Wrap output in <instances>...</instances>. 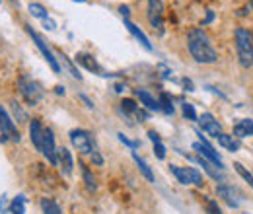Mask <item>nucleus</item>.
<instances>
[{
	"mask_svg": "<svg viewBox=\"0 0 253 214\" xmlns=\"http://www.w3.org/2000/svg\"><path fill=\"white\" fill-rule=\"evenodd\" d=\"M244 214H250V213H244Z\"/></svg>",
	"mask_w": 253,
	"mask_h": 214,
	"instance_id": "49",
	"label": "nucleus"
},
{
	"mask_svg": "<svg viewBox=\"0 0 253 214\" xmlns=\"http://www.w3.org/2000/svg\"><path fill=\"white\" fill-rule=\"evenodd\" d=\"M41 211L43 214H63V209L53 199H41Z\"/></svg>",
	"mask_w": 253,
	"mask_h": 214,
	"instance_id": "24",
	"label": "nucleus"
},
{
	"mask_svg": "<svg viewBox=\"0 0 253 214\" xmlns=\"http://www.w3.org/2000/svg\"><path fill=\"white\" fill-rule=\"evenodd\" d=\"M119 12H121V14H123V18H128V14H130V10H128V6H125V4H123V6H119Z\"/></svg>",
	"mask_w": 253,
	"mask_h": 214,
	"instance_id": "42",
	"label": "nucleus"
},
{
	"mask_svg": "<svg viewBox=\"0 0 253 214\" xmlns=\"http://www.w3.org/2000/svg\"><path fill=\"white\" fill-rule=\"evenodd\" d=\"M154 154H156L158 160H164V158H166V146H164L162 142H156V144H154Z\"/></svg>",
	"mask_w": 253,
	"mask_h": 214,
	"instance_id": "34",
	"label": "nucleus"
},
{
	"mask_svg": "<svg viewBox=\"0 0 253 214\" xmlns=\"http://www.w3.org/2000/svg\"><path fill=\"white\" fill-rule=\"evenodd\" d=\"M205 211H207V214H222L218 203L214 199H209V197H205Z\"/></svg>",
	"mask_w": 253,
	"mask_h": 214,
	"instance_id": "31",
	"label": "nucleus"
},
{
	"mask_svg": "<svg viewBox=\"0 0 253 214\" xmlns=\"http://www.w3.org/2000/svg\"><path fill=\"white\" fill-rule=\"evenodd\" d=\"M125 28L132 33V37H134V39H136V41H138V43H140V45H142V47H144L148 53H152V43L148 41V37L144 35V31L140 30V28H136V26H134V24H132L128 18L125 20Z\"/></svg>",
	"mask_w": 253,
	"mask_h": 214,
	"instance_id": "15",
	"label": "nucleus"
},
{
	"mask_svg": "<svg viewBox=\"0 0 253 214\" xmlns=\"http://www.w3.org/2000/svg\"><path fill=\"white\" fill-rule=\"evenodd\" d=\"M234 136L236 138H246L253 136V121L252 119H240L234 125Z\"/></svg>",
	"mask_w": 253,
	"mask_h": 214,
	"instance_id": "17",
	"label": "nucleus"
},
{
	"mask_svg": "<svg viewBox=\"0 0 253 214\" xmlns=\"http://www.w3.org/2000/svg\"><path fill=\"white\" fill-rule=\"evenodd\" d=\"M134 93H136V97L140 99V103H142L146 109H150V111H160L158 99L150 92H146V90H134Z\"/></svg>",
	"mask_w": 253,
	"mask_h": 214,
	"instance_id": "18",
	"label": "nucleus"
},
{
	"mask_svg": "<svg viewBox=\"0 0 253 214\" xmlns=\"http://www.w3.org/2000/svg\"><path fill=\"white\" fill-rule=\"evenodd\" d=\"M26 31L30 33V37L33 39V43L37 45V49L41 51V55H43V59L49 62V66L53 68V72H61V62H59V59H55V55H53V51L47 47V43H45V39L37 33L35 30H32V26H26Z\"/></svg>",
	"mask_w": 253,
	"mask_h": 214,
	"instance_id": "9",
	"label": "nucleus"
},
{
	"mask_svg": "<svg viewBox=\"0 0 253 214\" xmlns=\"http://www.w3.org/2000/svg\"><path fill=\"white\" fill-rule=\"evenodd\" d=\"M8 213L10 214H26V197H24V195H18L16 199H12Z\"/></svg>",
	"mask_w": 253,
	"mask_h": 214,
	"instance_id": "22",
	"label": "nucleus"
},
{
	"mask_svg": "<svg viewBox=\"0 0 253 214\" xmlns=\"http://www.w3.org/2000/svg\"><path fill=\"white\" fill-rule=\"evenodd\" d=\"M171 175L179 181L181 185H195V187H203L205 177L197 168H179V166H169Z\"/></svg>",
	"mask_w": 253,
	"mask_h": 214,
	"instance_id": "5",
	"label": "nucleus"
},
{
	"mask_svg": "<svg viewBox=\"0 0 253 214\" xmlns=\"http://www.w3.org/2000/svg\"><path fill=\"white\" fill-rule=\"evenodd\" d=\"M30 136H32L33 146L41 152V146H43V125L37 119H33L32 125H30Z\"/></svg>",
	"mask_w": 253,
	"mask_h": 214,
	"instance_id": "19",
	"label": "nucleus"
},
{
	"mask_svg": "<svg viewBox=\"0 0 253 214\" xmlns=\"http://www.w3.org/2000/svg\"><path fill=\"white\" fill-rule=\"evenodd\" d=\"M125 90H126V86H125V84H115V92H117V93L125 92Z\"/></svg>",
	"mask_w": 253,
	"mask_h": 214,
	"instance_id": "44",
	"label": "nucleus"
},
{
	"mask_svg": "<svg viewBox=\"0 0 253 214\" xmlns=\"http://www.w3.org/2000/svg\"><path fill=\"white\" fill-rule=\"evenodd\" d=\"M12 2H14V4H16V6H18V4H20V2H18V0H12Z\"/></svg>",
	"mask_w": 253,
	"mask_h": 214,
	"instance_id": "46",
	"label": "nucleus"
},
{
	"mask_svg": "<svg viewBox=\"0 0 253 214\" xmlns=\"http://www.w3.org/2000/svg\"><path fill=\"white\" fill-rule=\"evenodd\" d=\"M216 140H218V144H220L222 148H226V150H230V152H238L240 146H242L236 136H230V134H224V132H220V134L216 136Z\"/></svg>",
	"mask_w": 253,
	"mask_h": 214,
	"instance_id": "20",
	"label": "nucleus"
},
{
	"mask_svg": "<svg viewBox=\"0 0 253 214\" xmlns=\"http://www.w3.org/2000/svg\"><path fill=\"white\" fill-rule=\"evenodd\" d=\"M74 61L78 62V64H82L86 70H90V72H94V74H97V76H101V78H111V76H115V74L107 72V70L95 61L92 55H88V53H78Z\"/></svg>",
	"mask_w": 253,
	"mask_h": 214,
	"instance_id": "10",
	"label": "nucleus"
},
{
	"mask_svg": "<svg viewBox=\"0 0 253 214\" xmlns=\"http://www.w3.org/2000/svg\"><path fill=\"white\" fill-rule=\"evenodd\" d=\"M74 2H86V0H74Z\"/></svg>",
	"mask_w": 253,
	"mask_h": 214,
	"instance_id": "48",
	"label": "nucleus"
},
{
	"mask_svg": "<svg viewBox=\"0 0 253 214\" xmlns=\"http://www.w3.org/2000/svg\"><path fill=\"white\" fill-rule=\"evenodd\" d=\"M41 154L53 164L57 166V146H55V136L51 128H43V146H41Z\"/></svg>",
	"mask_w": 253,
	"mask_h": 214,
	"instance_id": "11",
	"label": "nucleus"
},
{
	"mask_svg": "<svg viewBox=\"0 0 253 214\" xmlns=\"http://www.w3.org/2000/svg\"><path fill=\"white\" fill-rule=\"evenodd\" d=\"M55 92L59 93V95H64V88L63 86H57V88H55Z\"/></svg>",
	"mask_w": 253,
	"mask_h": 214,
	"instance_id": "45",
	"label": "nucleus"
},
{
	"mask_svg": "<svg viewBox=\"0 0 253 214\" xmlns=\"http://www.w3.org/2000/svg\"><path fill=\"white\" fill-rule=\"evenodd\" d=\"M10 105H12V113H14L16 121H18V123H26V121H28V113L22 109V105H20L18 101H12Z\"/></svg>",
	"mask_w": 253,
	"mask_h": 214,
	"instance_id": "29",
	"label": "nucleus"
},
{
	"mask_svg": "<svg viewBox=\"0 0 253 214\" xmlns=\"http://www.w3.org/2000/svg\"><path fill=\"white\" fill-rule=\"evenodd\" d=\"M28 10H30V14H32L33 18H39L41 22L49 18V12L45 10V6H43V4H37V2H32V4L28 6Z\"/></svg>",
	"mask_w": 253,
	"mask_h": 214,
	"instance_id": "25",
	"label": "nucleus"
},
{
	"mask_svg": "<svg viewBox=\"0 0 253 214\" xmlns=\"http://www.w3.org/2000/svg\"><path fill=\"white\" fill-rule=\"evenodd\" d=\"M0 213L2 214L8 213V207H6V195H2V197H0Z\"/></svg>",
	"mask_w": 253,
	"mask_h": 214,
	"instance_id": "38",
	"label": "nucleus"
},
{
	"mask_svg": "<svg viewBox=\"0 0 253 214\" xmlns=\"http://www.w3.org/2000/svg\"><path fill=\"white\" fill-rule=\"evenodd\" d=\"M216 193H218V197H220V199H224V203H226L230 209H238V207H240L238 195H236V191H234V187H232V185L220 183L218 187H216Z\"/></svg>",
	"mask_w": 253,
	"mask_h": 214,
	"instance_id": "13",
	"label": "nucleus"
},
{
	"mask_svg": "<svg viewBox=\"0 0 253 214\" xmlns=\"http://www.w3.org/2000/svg\"><path fill=\"white\" fill-rule=\"evenodd\" d=\"M234 170H236V171L242 175V179H244L246 183H250V187L253 189V173H250V171H248L240 162H236V164H234Z\"/></svg>",
	"mask_w": 253,
	"mask_h": 214,
	"instance_id": "30",
	"label": "nucleus"
},
{
	"mask_svg": "<svg viewBox=\"0 0 253 214\" xmlns=\"http://www.w3.org/2000/svg\"><path fill=\"white\" fill-rule=\"evenodd\" d=\"M160 72H162V78H164V80H169V78H171V76H169L171 70H169L166 64H160Z\"/></svg>",
	"mask_w": 253,
	"mask_h": 214,
	"instance_id": "37",
	"label": "nucleus"
},
{
	"mask_svg": "<svg viewBox=\"0 0 253 214\" xmlns=\"http://www.w3.org/2000/svg\"><path fill=\"white\" fill-rule=\"evenodd\" d=\"M199 123H201V128H203L205 132H209L211 136H214V138L222 132V125L216 121L211 113H203L201 119H199Z\"/></svg>",
	"mask_w": 253,
	"mask_h": 214,
	"instance_id": "14",
	"label": "nucleus"
},
{
	"mask_svg": "<svg viewBox=\"0 0 253 214\" xmlns=\"http://www.w3.org/2000/svg\"><path fill=\"white\" fill-rule=\"evenodd\" d=\"M183 115H185L189 121H197V119H199V117H197V111H195V107H193L191 103H187V101L183 103Z\"/></svg>",
	"mask_w": 253,
	"mask_h": 214,
	"instance_id": "32",
	"label": "nucleus"
},
{
	"mask_svg": "<svg viewBox=\"0 0 253 214\" xmlns=\"http://www.w3.org/2000/svg\"><path fill=\"white\" fill-rule=\"evenodd\" d=\"M132 160L136 162V166H138L140 173H142V175H144V177H146L150 183H154V171L150 170V166H148V164H146V162H144V160H142V158H140L136 152H132Z\"/></svg>",
	"mask_w": 253,
	"mask_h": 214,
	"instance_id": "21",
	"label": "nucleus"
},
{
	"mask_svg": "<svg viewBox=\"0 0 253 214\" xmlns=\"http://www.w3.org/2000/svg\"><path fill=\"white\" fill-rule=\"evenodd\" d=\"M189 160L197 162V164H199V166H201V168H203V170H205L212 179H216V181H222V179H224V173H222L216 166H212L209 160H205V158H201V156H199V158H189Z\"/></svg>",
	"mask_w": 253,
	"mask_h": 214,
	"instance_id": "16",
	"label": "nucleus"
},
{
	"mask_svg": "<svg viewBox=\"0 0 253 214\" xmlns=\"http://www.w3.org/2000/svg\"><path fill=\"white\" fill-rule=\"evenodd\" d=\"M80 170H82V177H84V183H86V187L90 189V191H95L97 189V183H95V177L92 175V171L84 166V164H80Z\"/></svg>",
	"mask_w": 253,
	"mask_h": 214,
	"instance_id": "26",
	"label": "nucleus"
},
{
	"mask_svg": "<svg viewBox=\"0 0 253 214\" xmlns=\"http://www.w3.org/2000/svg\"><path fill=\"white\" fill-rule=\"evenodd\" d=\"M187 49H189L191 57L199 64H212L218 59V53L212 47L211 37L203 28H193L187 33Z\"/></svg>",
	"mask_w": 253,
	"mask_h": 214,
	"instance_id": "1",
	"label": "nucleus"
},
{
	"mask_svg": "<svg viewBox=\"0 0 253 214\" xmlns=\"http://www.w3.org/2000/svg\"><path fill=\"white\" fill-rule=\"evenodd\" d=\"M90 156H92V162H94L95 166H103V158H101V154L97 152V150H94Z\"/></svg>",
	"mask_w": 253,
	"mask_h": 214,
	"instance_id": "36",
	"label": "nucleus"
},
{
	"mask_svg": "<svg viewBox=\"0 0 253 214\" xmlns=\"http://www.w3.org/2000/svg\"><path fill=\"white\" fill-rule=\"evenodd\" d=\"M212 20H214V12H212V10H209V14H207V20L203 22V26H207V24H211Z\"/></svg>",
	"mask_w": 253,
	"mask_h": 214,
	"instance_id": "43",
	"label": "nucleus"
},
{
	"mask_svg": "<svg viewBox=\"0 0 253 214\" xmlns=\"http://www.w3.org/2000/svg\"><path fill=\"white\" fill-rule=\"evenodd\" d=\"M148 138H150L154 144H156V142H160V134L156 132V130H148Z\"/></svg>",
	"mask_w": 253,
	"mask_h": 214,
	"instance_id": "40",
	"label": "nucleus"
},
{
	"mask_svg": "<svg viewBox=\"0 0 253 214\" xmlns=\"http://www.w3.org/2000/svg\"><path fill=\"white\" fill-rule=\"evenodd\" d=\"M158 103H160V111H164L166 115H173V111H175V109H173V101H171L169 93L162 92Z\"/></svg>",
	"mask_w": 253,
	"mask_h": 214,
	"instance_id": "23",
	"label": "nucleus"
},
{
	"mask_svg": "<svg viewBox=\"0 0 253 214\" xmlns=\"http://www.w3.org/2000/svg\"><path fill=\"white\" fill-rule=\"evenodd\" d=\"M183 88H185L187 92H195V86H193V82H191V80H187V78L183 80Z\"/></svg>",
	"mask_w": 253,
	"mask_h": 214,
	"instance_id": "41",
	"label": "nucleus"
},
{
	"mask_svg": "<svg viewBox=\"0 0 253 214\" xmlns=\"http://www.w3.org/2000/svg\"><path fill=\"white\" fill-rule=\"evenodd\" d=\"M59 61L63 62L64 66L68 68V72H70V76H72V78H78V80H82V74H80V72L76 70V66L72 64V61H70V59H68V57H66L64 53H59Z\"/></svg>",
	"mask_w": 253,
	"mask_h": 214,
	"instance_id": "27",
	"label": "nucleus"
},
{
	"mask_svg": "<svg viewBox=\"0 0 253 214\" xmlns=\"http://www.w3.org/2000/svg\"><path fill=\"white\" fill-rule=\"evenodd\" d=\"M18 90L22 93V97L26 99V103L32 105V107L43 99V93H45L43 86L37 80H33L32 76H22L18 80Z\"/></svg>",
	"mask_w": 253,
	"mask_h": 214,
	"instance_id": "3",
	"label": "nucleus"
},
{
	"mask_svg": "<svg viewBox=\"0 0 253 214\" xmlns=\"http://www.w3.org/2000/svg\"><path fill=\"white\" fill-rule=\"evenodd\" d=\"M0 142H8V140H14V142H20V130L16 128V123L12 121V117L8 115L6 107L0 105Z\"/></svg>",
	"mask_w": 253,
	"mask_h": 214,
	"instance_id": "8",
	"label": "nucleus"
},
{
	"mask_svg": "<svg viewBox=\"0 0 253 214\" xmlns=\"http://www.w3.org/2000/svg\"><path fill=\"white\" fill-rule=\"evenodd\" d=\"M68 136H70L72 146L80 154L88 156V154H92L95 150V140H94V136H92V132H88V130H84V128H72V130L68 132Z\"/></svg>",
	"mask_w": 253,
	"mask_h": 214,
	"instance_id": "4",
	"label": "nucleus"
},
{
	"mask_svg": "<svg viewBox=\"0 0 253 214\" xmlns=\"http://www.w3.org/2000/svg\"><path fill=\"white\" fill-rule=\"evenodd\" d=\"M197 134H199V142H195L193 144V150H197V152L201 154V158H205V160H209L212 166H216L218 170H224V162H222V158L218 156V152L211 146V142L203 136V132L201 130H197Z\"/></svg>",
	"mask_w": 253,
	"mask_h": 214,
	"instance_id": "7",
	"label": "nucleus"
},
{
	"mask_svg": "<svg viewBox=\"0 0 253 214\" xmlns=\"http://www.w3.org/2000/svg\"><path fill=\"white\" fill-rule=\"evenodd\" d=\"M57 164L61 166V171L64 175H72V170H74V158L68 148H57Z\"/></svg>",
	"mask_w": 253,
	"mask_h": 214,
	"instance_id": "12",
	"label": "nucleus"
},
{
	"mask_svg": "<svg viewBox=\"0 0 253 214\" xmlns=\"http://www.w3.org/2000/svg\"><path fill=\"white\" fill-rule=\"evenodd\" d=\"M146 18H148V24L154 30V33L162 37L166 33V26H164V2L162 0H148Z\"/></svg>",
	"mask_w": 253,
	"mask_h": 214,
	"instance_id": "6",
	"label": "nucleus"
},
{
	"mask_svg": "<svg viewBox=\"0 0 253 214\" xmlns=\"http://www.w3.org/2000/svg\"><path fill=\"white\" fill-rule=\"evenodd\" d=\"M234 39H236V53H238V61L244 68H252L253 66V35L246 28H238L234 31Z\"/></svg>",
	"mask_w": 253,
	"mask_h": 214,
	"instance_id": "2",
	"label": "nucleus"
},
{
	"mask_svg": "<svg viewBox=\"0 0 253 214\" xmlns=\"http://www.w3.org/2000/svg\"><path fill=\"white\" fill-rule=\"evenodd\" d=\"M43 28L49 31L57 30V24H55V20H51V18H47V20H43Z\"/></svg>",
	"mask_w": 253,
	"mask_h": 214,
	"instance_id": "35",
	"label": "nucleus"
},
{
	"mask_svg": "<svg viewBox=\"0 0 253 214\" xmlns=\"http://www.w3.org/2000/svg\"><path fill=\"white\" fill-rule=\"evenodd\" d=\"M80 99H82V101H84V103H86V105H88L90 109H94V101H92V99H90L88 95H84V93H80Z\"/></svg>",
	"mask_w": 253,
	"mask_h": 214,
	"instance_id": "39",
	"label": "nucleus"
},
{
	"mask_svg": "<svg viewBox=\"0 0 253 214\" xmlns=\"http://www.w3.org/2000/svg\"><path fill=\"white\" fill-rule=\"evenodd\" d=\"M121 111H123L125 115H134V117H136L138 105H136L134 99H123V101H121Z\"/></svg>",
	"mask_w": 253,
	"mask_h": 214,
	"instance_id": "28",
	"label": "nucleus"
},
{
	"mask_svg": "<svg viewBox=\"0 0 253 214\" xmlns=\"http://www.w3.org/2000/svg\"><path fill=\"white\" fill-rule=\"evenodd\" d=\"M250 6H252V12H253V0H252V2H250Z\"/></svg>",
	"mask_w": 253,
	"mask_h": 214,
	"instance_id": "47",
	"label": "nucleus"
},
{
	"mask_svg": "<svg viewBox=\"0 0 253 214\" xmlns=\"http://www.w3.org/2000/svg\"><path fill=\"white\" fill-rule=\"evenodd\" d=\"M117 136H119V140H121V142H123L125 146H128V148H132V150H136V148L140 146V142H138V140H130V138H126V136L123 134V132H119Z\"/></svg>",
	"mask_w": 253,
	"mask_h": 214,
	"instance_id": "33",
	"label": "nucleus"
}]
</instances>
